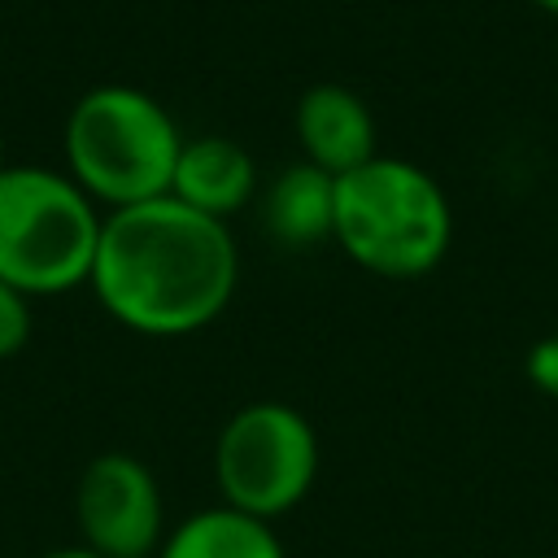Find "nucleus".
Returning a JSON list of instances; mask_svg holds the SVG:
<instances>
[{
  "mask_svg": "<svg viewBox=\"0 0 558 558\" xmlns=\"http://www.w3.org/2000/svg\"><path fill=\"white\" fill-rule=\"evenodd\" d=\"M87 283L105 314L131 331L192 336L235 296V235L174 196L109 209Z\"/></svg>",
  "mask_w": 558,
  "mask_h": 558,
  "instance_id": "nucleus-1",
  "label": "nucleus"
},
{
  "mask_svg": "<svg viewBox=\"0 0 558 558\" xmlns=\"http://www.w3.org/2000/svg\"><path fill=\"white\" fill-rule=\"evenodd\" d=\"M331 240L379 279H418L453 244V205L423 166L379 153L336 179Z\"/></svg>",
  "mask_w": 558,
  "mask_h": 558,
  "instance_id": "nucleus-2",
  "label": "nucleus"
},
{
  "mask_svg": "<svg viewBox=\"0 0 558 558\" xmlns=\"http://www.w3.org/2000/svg\"><path fill=\"white\" fill-rule=\"evenodd\" d=\"M65 174L109 209L170 196L183 131L170 109L131 83L87 87L65 118Z\"/></svg>",
  "mask_w": 558,
  "mask_h": 558,
  "instance_id": "nucleus-3",
  "label": "nucleus"
},
{
  "mask_svg": "<svg viewBox=\"0 0 558 558\" xmlns=\"http://www.w3.org/2000/svg\"><path fill=\"white\" fill-rule=\"evenodd\" d=\"M96 201L61 170H0V279L26 296H57L92 279L100 244Z\"/></svg>",
  "mask_w": 558,
  "mask_h": 558,
  "instance_id": "nucleus-4",
  "label": "nucleus"
},
{
  "mask_svg": "<svg viewBox=\"0 0 558 558\" xmlns=\"http://www.w3.org/2000/svg\"><path fill=\"white\" fill-rule=\"evenodd\" d=\"M214 480L222 506L275 523L296 510L318 480L314 423L288 401L240 405L214 440Z\"/></svg>",
  "mask_w": 558,
  "mask_h": 558,
  "instance_id": "nucleus-5",
  "label": "nucleus"
},
{
  "mask_svg": "<svg viewBox=\"0 0 558 558\" xmlns=\"http://www.w3.org/2000/svg\"><path fill=\"white\" fill-rule=\"evenodd\" d=\"M78 545L100 558H153L166 541L161 484L135 453H96L74 488Z\"/></svg>",
  "mask_w": 558,
  "mask_h": 558,
  "instance_id": "nucleus-6",
  "label": "nucleus"
},
{
  "mask_svg": "<svg viewBox=\"0 0 558 558\" xmlns=\"http://www.w3.org/2000/svg\"><path fill=\"white\" fill-rule=\"evenodd\" d=\"M292 126H296L301 157L310 166L327 170L331 179L379 157V135H375V118H371L366 100L340 83L305 87L296 100Z\"/></svg>",
  "mask_w": 558,
  "mask_h": 558,
  "instance_id": "nucleus-7",
  "label": "nucleus"
},
{
  "mask_svg": "<svg viewBox=\"0 0 558 558\" xmlns=\"http://www.w3.org/2000/svg\"><path fill=\"white\" fill-rule=\"evenodd\" d=\"M170 196L227 222L235 209H244L257 196V166L248 148L231 135H196L183 140Z\"/></svg>",
  "mask_w": 558,
  "mask_h": 558,
  "instance_id": "nucleus-8",
  "label": "nucleus"
},
{
  "mask_svg": "<svg viewBox=\"0 0 558 558\" xmlns=\"http://www.w3.org/2000/svg\"><path fill=\"white\" fill-rule=\"evenodd\" d=\"M262 222L270 240L305 248L336 231V179L310 161L288 166L262 196Z\"/></svg>",
  "mask_w": 558,
  "mask_h": 558,
  "instance_id": "nucleus-9",
  "label": "nucleus"
},
{
  "mask_svg": "<svg viewBox=\"0 0 558 558\" xmlns=\"http://www.w3.org/2000/svg\"><path fill=\"white\" fill-rule=\"evenodd\" d=\"M157 558H288L275 527L231 506H209L187 514L166 532Z\"/></svg>",
  "mask_w": 558,
  "mask_h": 558,
  "instance_id": "nucleus-10",
  "label": "nucleus"
},
{
  "mask_svg": "<svg viewBox=\"0 0 558 558\" xmlns=\"http://www.w3.org/2000/svg\"><path fill=\"white\" fill-rule=\"evenodd\" d=\"M31 340V296L0 279V362Z\"/></svg>",
  "mask_w": 558,
  "mask_h": 558,
  "instance_id": "nucleus-11",
  "label": "nucleus"
},
{
  "mask_svg": "<svg viewBox=\"0 0 558 558\" xmlns=\"http://www.w3.org/2000/svg\"><path fill=\"white\" fill-rule=\"evenodd\" d=\"M523 375H527V384H532L536 392H545V397L558 401V331H554V336H541V340L527 349Z\"/></svg>",
  "mask_w": 558,
  "mask_h": 558,
  "instance_id": "nucleus-12",
  "label": "nucleus"
},
{
  "mask_svg": "<svg viewBox=\"0 0 558 558\" xmlns=\"http://www.w3.org/2000/svg\"><path fill=\"white\" fill-rule=\"evenodd\" d=\"M39 558H100V554H92L87 545H61V549H48Z\"/></svg>",
  "mask_w": 558,
  "mask_h": 558,
  "instance_id": "nucleus-13",
  "label": "nucleus"
},
{
  "mask_svg": "<svg viewBox=\"0 0 558 558\" xmlns=\"http://www.w3.org/2000/svg\"><path fill=\"white\" fill-rule=\"evenodd\" d=\"M541 13H549V17H558V0H532Z\"/></svg>",
  "mask_w": 558,
  "mask_h": 558,
  "instance_id": "nucleus-14",
  "label": "nucleus"
},
{
  "mask_svg": "<svg viewBox=\"0 0 558 558\" xmlns=\"http://www.w3.org/2000/svg\"><path fill=\"white\" fill-rule=\"evenodd\" d=\"M4 166H9V161H4V135H0V170H4Z\"/></svg>",
  "mask_w": 558,
  "mask_h": 558,
  "instance_id": "nucleus-15",
  "label": "nucleus"
}]
</instances>
